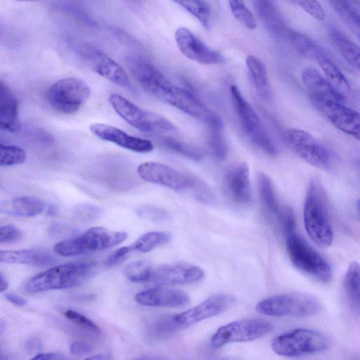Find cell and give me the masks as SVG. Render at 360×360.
Returning a JSON list of instances; mask_svg holds the SVG:
<instances>
[{"label": "cell", "mask_w": 360, "mask_h": 360, "mask_svg": "<svg viewBox=\"0 0 360 360\" xmlns=\"http://www.w3.org/2000/svg\"><path fill=\"white\" fill-rule=\"evenodd\" d=\"M130 70L140 86L158 100L198 119L205 120L211 112L192 92L174 84L151 64L136 62Z\"/></svg>", "instance_id": "1"}, {"label": "cell", "mask_w": 360, "mask_h": 360, "mask_svg": "<svg viewBox=\"0 0 360 360\" xmlns=\"http://www.w3.org/2000/svg\"><path fill=\"white\" fill-rule=\"evenodd\" d=\"M139 176L145 181L158 184L176 191H191L201 201L210 202L214 200L210 188L198 178L185 174L159 162H146L137 169Z\"/></svg>", "instance_id": "2"}, {"label": "cell", "mask_w": 360, "mask_h": 360, "mask_svg": "<svg viewBox=\"0 0 360 360\" xmlns=\"http://www.w3.org/2000/svg\"><path fill=\"white\" fill-rule=\"evenodd\" d=\"M95 266L94 261H82L50 268L30 278L25 285L29 293L70 288L86 281Z\"/></svg>", "instance_id": "3"}, {"label": "cell", "mask_w": 360, "mask_h": 360, "mask_svg": "<svg viewBox=\"0 0 360 360\" xmlns=\"http://www.w3.org/2000/svg\"><path fill=\"white\" fill-rule=\"evenodd\" d=\"M304 221L311 240L321 247L330 245L333 231L330 224L326 196L322 188L314 180L310 181L304 207Z\"/></svg>", "instance_id": "4"}, {"label": "cell", "mask_w": 360, "mask_h": 360, "mask_svg": "<svg viewBox=\"0 0 360 360\" xmlns=\"http://www.w3.org/2000/svg\"><path fill=\"white\" fill-rule=\"evenodd\" d=\"M108 101L120 117L140 131L156 134L177 131L174 124L165 117L143 109L118 94H111Z\"/></svg>", "instance_id": "5"}, {"label": "cell", "mask_w": 360, "mask_h": 360, "mask_svg": "<svg viewBox=\"0 0 360 360\" xmlns=\"http://www.w3.org/2000/svg\"><path fill=\"white\" fill-rule=\"evenodd\" d=\"M329 347L330 341L323 334L307 328L280 335L271 342V348L276 354L290 358L320 353Z\"/></svg>", "instance_id": "6"}, {"label": "cell", "mask_w": 360, "mask_h": 360, "mask_svg": "<svg viewBox=\"0 0 360 360\" xmlns=\"http://www.w3.org/2000/svg\"><path fill=\"white\" fill-rule=\"evenodd\" d=\"M127 237L125 232L93 227L75 238L56 243L53 250L63 257L77 256L115 246Z\"/></svg>", "instance_id": "7"}, {"label": "cell", "mask_w": 360, "mask_h": 360, "mask_svg": "<svg viewBox=\"0 0 360 360\" xmlns=\"http://www.w3.org/2000/svg\"><path fill=\"white\" fill-rule=\"evenodd\" d=\"M286 246L292 264L302 272L321 282H328L332 271L326 260L295 230L286 233Z\"/></svg>", "instance_id": "8"}, {"label": "cell", "mask_w": 360, "mask_h": 360, "mask_svg": "<svg viewBox=\"0 0 360 360\" xmlns=\"http://www.w3.org/2000/svg\"><path fill=\"white\" fill-rule=\"evenodd\" d=\"M320 309L319 302L314 297L300 292L272 296L255 306L257 312L274 317H306L316 314Z\"/></svg>", "instance_id": "9"}, {"label": "cell", "mask_w": 360, "mask_h": 360, "mask_svg": "<svg viewBox=\"0 0 360 360\" xmlns=\"http://www.w3.org/2000/svg\"><path fill=\"white\" fill-rule=\"evenodd\" d=\"M230 93L243 131L257 148L269 156H276L277 149L252 107L243 96L237 86L231 85Z\"/></svg>", "instance_id": "10"}, {"label": "cell", "mask_w": 360, "mask_h": 360, "mask_svg": "<svg viewBox=\"0 0 360 360\" xmlns=\"http://www.w3.org/2000/svg\"><path fill=\"white\" fill-rule=\"evenodd\" d=\"M284 136L290 148L310 165L323 169H330L334 166L335 158L333 153L308 131L289 129Z\"/></svg>", "instance_id": "11"}, {"label": "cell", "mask_w": 360, "mask_h": 360, "mask_svg": "<svg viewBox=\"0 0 360 360\" xmlns=\"http://www.w3.org/2000/svg\"><path fill=\"white\" fill-rule=\"evenodd\" d=\"M91 88L76 77H66L56 82L49 89V104L56 110L71 114L77 112L90 98Z\"/></svg>", "instance_id": "12"}, {"label": "cell", "mask_w": 360, "mask_h": 360, "mask_svg": "<svg viewBox=\"0 0 360 360\" xmlns=\"http://www.w3.org/2000/svg\"><path fill=\"white\" fill-rule=\"evenodd\" d=\"M274 325L265 320L251 319L236 321L218 328L211 338L214 348L233 342H250L269 334Z\"/></svg>", "instance_id": "13"}, {"label": "cell", "mask_w": 360, "mask_h": 360, "mask_svg": "<svg viewBox=\"0 0 360 360\" xmlns=\"http://www.w3.org/2000/svg\"><path fill=\"white\" fill-rule=\"evenodd\" d=\"M79 51L96 73L133 94H137L124 68L104 52L88 44L82 45Z\"/></svg>", "instance_id": "14"}, {"label": "cell", "mask_w": 360, "mask_h": 360, "mask_svg": "<svg viewBox=\"0 0 360 360\" xmlns=\"http://www.w3.org/2000/svg\"><path fill=\"white\" fill-rule=\"evenodd\" d=\"M309 99L311 104L336 128L359 139L360 117L358 111L338 100L320 97H309Z\"/></svg>", "instance_id": "15"}, {"label": "cell", "mask_w": 360, "mask_h": 360, "mask_svg": "<svg viewBox=\"0 0 360 360\" xmlns=\"http://www.w3.org/2000/svg\"><path fill=\"white\" fill-rule=\"evenodd\" d=\"M174 38L182 54L193 61L204 65L219 64L225 61L223 55L207 46L186 27H178Z\"/></svg>", "instance_id": "16"}, {"label": "cell", "mask_w": 360, "mask_h": 360, "mask_svg": "<svg viewBox=\"0 0 360 360\" xmlns=\"http://www.w3.org/2000/svg\"><path fill=\"white\" fill-rule=\"evenodd\" d=\"M234 302L235 298L230 295L217 294L195 307L174 315V319L180 328L188 327L224 312Z\"/></svg>", "instance_id": "17"}, {"label": "cell", "mask_w": 360, "mask_h": 360, "mask_svg": "<svg viewBox=\"0 0 360 360\" xmlns=\"http://www.w3.org/2000/svg\"><path fill=\"white\" fill-rule=\"evenodd\" d=\"M261 201L266 210L282 225L285 233L295 230V217L290 208L281 205L271 179L264 173L258 176Z\"/></svg>", "instance_id": "18"}, {"label": "cell", "mask_w": 360, "mask_h": 360, "mask_svg": "<svg viewBox=\"0 0 360 360\" xmlns=\"http://www.w3.org/2000/svg\"><path fill=\"white\" fill-rule=\"evenodd\" d=\"M89 129L98 138L131 151L148 153L153 149L150 141L132 136L120 128L108 124L94 123L90 125Z\"/></svg>", "instance_id": "19"}, {"label": "cell", "mask_w": 360, "mask_h": 360, "mask_svg": "<svg viewBox=\"0 0 360 360\" xmlns=\"http://www.w3.org/2000/svg\"><path fill=\"white\" fill-rule=\"evenodd\" d=\"M204 277L198 266L188 264H172L160 266L153 270L150 281L160 285H179L195 283Z\"/></svg>", "instance_id": "20"}, {"label": "cell", "mask_w": 360, "mask_h": 360, "mask_svg": "<svg viewBox=\"0 0 360 360\" xmlns=\"http://www.w3.org/2000/svg\"><path fill=\"white\" fill-rule=\"evenodd\" d=\"M135 300L139 304L155 307H177L189 303L188 295L184 291L165 288L148 289L137 293Z\"/></svg>", "instance_id": "21"}, {"label": "cell", "mask_w": 360, "mask_h": 360, "mask_svg": "<svg viewBox=\"0 0 360 360\" xmlns=\"http://www.w3.org/2000/svg\"><path fill=\"white\" fill-rule=\"evenodd\" d=\"M225 185L231 198L236 202L248 204L252 199L249 167L240 163L231 168L225 177Z\"/></svg>", "instance_id": "22"}, {"label": "cell", "mask_w": 360, "mask_h": 360, "mask_svg": "<svg viewBox=\"0 0 360 360\" xmlns=\"http://www.w3.org/2000/svg\"><path fill=\"white\" fill-rule=\"evenodd\" d=\"M315 58L328 85L342 100L345 101L350 90L349 84L345 76L323 50Z\"/></svg>", "instance_id": "23"}, {"label": "cell", "mask_w": 360, "mask_h": 360, "mask_svg": "<svg viewBox=\"0 0 360 360\" xmlns=\"http://www.w3.org/2000/svg\"><path fill=\"white\" fill-rule=\"evenodd\" d=\"M22 129L18 114V101L7 87L0 92V129L18 132Z\"/></svg>", "instance_id": "24"}, {"label": "cell", "mask_w": 360, "mask_h": 360, "mask_svg": "<svg viewBox=\"0 0 360 360\" xmlns=\"http://www.w3.org/2000/svg\"><path fill=\"white\" fill-rule=\"evenodd\" d=\"M53 262L52 256L39 250H0V263L46 266Z\"/></svg>", "instance_id": "25"}, {"label": "cell", "mask_w": 360, "mask_h": 360, "mask_svg": "<svg viewBox=\"0 0 360 360\" xmlns=\"http://www.w3.org/2000/svg\"><path fill=\"white\" fill-rule=\"evenodd\" d=\"M301 79L309 97H320L344 101L335 93L323 76L314 67L307 66L303 68Z\"/></svg>", "instance_id": "26"}, {"label": "cell", "mask_w": 360, "mask_h": 360, "mask_svg": "<svg viewBox=\"0 0 360 360\" xmlns=\"http://www.w3.org/2000/svg\"><path fill=\"white\" fill-rule=\"evenodd\" d=\"M253 4L260 20L270 32L278 34L288 32L284 18L274 1L258 0L253 1Z\"/></svg>", "instance_id": "27"}, {"label": "cell", "mask_w": 360, "mask_h": 360, "mask_svg": "<svg viewBox=\"0 0 360 360\" xmlns=\"http://www.w3.org/2000/svg\"><path fill=\"white\" fill-rule=\"evenodd\" d=\"M245 63L258 94L263 100H269L271 96V89L264 64L252 54L247 56Z\"/></svg>", "instance_id": "28"}, {"label": "cell", "mask_w": 360, "mask_h": 360, "mask_svg": "<svg viewBox=\"0 0 360 360\" xmlns=\"http://www.w3.org/2000/svg\"><path fill=\"white\" fill-rule=\"evenodd\" d=\"M210 129V144L214 157L223 160L228 153V146L223 135V122L221 117L210 112L205 120Z\"/></svg>", "instance_id": "29"}, {"label": "cell", "mask_w": 360, "mask_h": 360, "mask_svg": "<svg viewBox=\"0 0 360 360\" xmlns=\"http://www.w3.org/2000/svg\"><path fill=\"white\" fill-rule=\"evenodd\" d=\"M331 37L345 60L353 68L359 69V47L338 30L331 32Z\"/></svg>", "instance_id": "30"}, {"label": "cell", "mask_w": 360, "mask_h": 360, "mask_svg": "<svg viewBox=\"0 0 360 360\" xmlns=\"http://www.w3.org/2000/svg\"><path fill=\"white\" fill-rule=\"evenodd\" d=\"M331 6L342 19V20L358 36L360 30L359 9V6L354 1L335 0L330 1Z\"/></svg>", "instance_id": "31"}, {"label": "cell", "mask_w": 360, "mask_h": 360, "mask_svg": "<svg viewBox=\"0 0 360 360\" xmlns=\"http://www.w3.org/2000/svg\"><path fill=\"white\" fill-rule=\"evenodd\" d=\"M46 203L35 196L26 195L18 197L13 200L12 212L18 216L31 217L43 212Z\"/></svg>", "instance_id": "32"}, {"label": "cell", "mask_w": 360, "mask_h": 360, "mask_svg": "<svg viewBox=\"0 0 360 360\" xmlns=\"http://www.w3.org/2000/svg\"><path fill=\"white\" fill-rule=\"evenodd\" d=\"M345 289L352 307L359 313L360 307L359 266L356 262H353L347 269L345 277Z\"/></svg>", "instance_id": "33"}, {"label": "cell", "mask_w": 360, "mask_h": 360, "mask_svg": "<svg viewBox=\"0 0 360 360\" xmlns=\"http://www.w3.org/2000/svg\"><path fill=\"white\" fill-rule=\"evenodd\" d=\"M184 9L194 16L206 30L211 27V8L205 1H176Z\"/></svg>", "instance_id": "34"}, {"label": "cell", "mask_w": 360, "mask_h": 360, "mask_svg": "<svg viewBox=\"0 0 360 360\" xmlns=\"http://www.w3.org/2000/svg\"><path fill=\"white\" fill-rule=\"evenodd\" d=\"M169 233L160 231H152L141 235L133 244L130 245L134 251L142 252H149L154 248L169 241Z\"/></svg>", "instance_id": "35"}, {"label": "cell", "mask_w": 360, "mask_h": 360, "mask_svg": "<svg viewBox=\"0 0 360 360\" xmlns=\"http://www.w3.org/2000/svg\"><path fill=\"white\" fill-rule=\"evenodd\" d=\"M153 269L149 262L137 260L129 263L124 267L127 278L133 283H143L150 281Z\"/></svg>", "instance_id": "36"}, {"label": "cell", "mask_w": 360, "mask_h": 360, "mask_svg": "<svg viewBox=\"0 0 360 360\" xmlns=\"http://www.w3.org/2000/svg\"><path fill=\"white\" fill-rule=\"evenodd\" d=\"M288 34L294 48L303 56L315 58L322 50L313 39L304 34L296 32H290Z\"/></svg>", "instance_id": "37"}, {"label": "cell", "mask_w": 360, "mask_h": 360, "mask_svg": "<svg viewBox=\"0 0 360 360\" xmlns=\"http://www.w3.org/2000/svg\"><path fill=\"white\" fill-rule=\"evenodd\" d=\"M233 17L248 30H255L257 21L250 9L242 1H229Z\"/></svg>", "instance_id": "38"}, {"label": "cell", "mask_w": 360, "mask_h": 360, "mask_svg": "<svg viewBox=\"0 0 360 360\" xmlns=\"http://www.w3.org/2000/svg\"><path fill=\"white\" fill-rule=\"evenodd\" d=\"M26 158L25 151L16 146L0 143V166H12L22 163Z\"/></svg>", "instance_id": "39"}, {"label": "cell", "mask_w": 360, "mask_h": 360, "mask_svg": "<svg viewBox=\"0 0 360 360\" xmlns=\"http://www.w3.org/2000/svg\"><path fill=\"white\" fill-rule=\"evenodd\" d=\"M162 141L169 149L192 160H198L202 156L201 150L192 145L170 137H164Z\"/></svg>", "instance_id": "40"}, {"label": "cell", "mask_w": 360, "mask_h": 360, "mask_svg": "<svg viewBox=\"0 0 360 360\" xmlns=\"http://www.w3.org/2000/svg\"><path fill=\"white\" fill-rule=\"evenodd\" d=\"M180 327L174 319V316H163L152 324L150 333L158 338L167 337L177 330Z\"/></svg>", "instance_id": "41"}, {"label": "cell", "mask_w": 360, "mask_h": 360, "mask_svg": "<svg viewBox=\"0 0 360 360\" xmlns=\"http://www.w3.org/2000/svg\"><path fill=\"white\" fill-rule=\"evenodd\" d=\"M137 215L154 223H162L169 220L170 215L164 209L154 205H143L136 211Z\"/></svg>", "instance_id": "42"}, {"label": "cell", "mask_w": 360, "mask_h": 360, "mask_svg": "<svg viewBox=\"0 0 360 360\" xmlns=\"http://www.w3.org/2000/svg\"><path fill=\"white\" fill-rule=\"evenodd\" d=\"M64 316L80 328L95 335H99L101 333V329L91 320L84 315L68 309L64 312Z\"/></svg>", "instance_id": "43"}, {"label": "cell", "mask_w": 360, "mask_h": 360, "mask_svg": "<svg viewBox=\"0 0 360 360\" xmlns=\"http://www.w3.org/2000/svg\"><path fill=\"white\" fill-rule=\"evenodd\" d=\"M290 3L300 6L317 20L321 21L325 18L324 10L316 1H292Z\"/></svg>", "instance_id": "44"}, {"label": "cell", "mask_w": 360, "mask_h": 360, "mask_svg": "<svg viewBox=\"0 0 360 360\" xmlns=\"http://www.w3.org/2000/svg\"><path fill=\"white\" fill-rule=\"evenodd\" d=\"M22 236L20 230L13 224L0 226V243H13Z\"/></svg>", "instance_id": "45"}, {"label": "cell", "mask_w": 360, "mask_h": 360, "mask_svg": "<svg viewBox=\"0 0 360 360\" xmlns=\"http://www.w3.org/2000/svg\"><path fill=\"white\" fill-rule=\"evenodd\" d=\"M101 213L100 208L94 205H82L78 210V214L80 219L88 221L96 219Z\"/></svg>", "instance_id": "46"}, {"label": "cell", "mask_w": 360, "mask_h": 360, "mask_svg": "<svg viewBox=\"0 0 360 360\" xmlns=\"http://www.w3.org/2000/svg\"><path fill=\"white\" fill-rule=\"evenodd\" d=\"M133 250L131 248V245L122 247L115 252H113L107 259L106 264L108 266H112L121 260L124 259L130 252H132Z\"/></svg>", "instance_id": "47"}, {"label": "cell", "mask_w": 360, "mask_h": 360, "mask_svg": "<svg viewBox=\"0 0 360 360\" xmlns=\"http://www.w3.org/2000/svg\"><path fill=\"white\" fill-rule=\"evenodd\" d=\"M70 351L74 354H89L93 351V347L86 342H75L70 345Z\"/></svg>", "instance_id": "48"}, {"label": "cell", "mask_w": 360, "mask_h": 360, "mask_svg": "<svg viewBox=\"0 0 360 360\" xmlns=\"http://www.w3.org/2000/svg\"><path fill=\"white\" fill-rule=\"evenodd\" d=\"M30 360H65V359L60 354L41 353L36 355Z\"/></svg>", "instance_id": "49"}, {"label": "cell", "mask_w": 360, "mask_h": 360, "mask_svg": "<svg viewBox=\"0 0 360 360\" xmlns=\"http://www.w3.org/2000/svg\"><path fill=\"white\" fill-rule=\"evenodd\" d=\"M6 299L17 306H24L27 304V300L21 296L13 293H6L4 295Z\"/></svg>", "instance_id": "50"}, {"label": "cell", "mask_w": 360, "mask_h": 360, "mask_svg": "<svg viewBox=\"0 0 360 360\" xmlns=\"http://www.w3.org/2000/svg\"><path fill=\"white\" fill-rule=\"evenodd\" d=\"M84 360H113V359L108 354H96Z\"/></svg>", "instance_id": "51"}, {"label": "cell", "mask_w": 360, "mask_h": 360, "mask_svg": "<svg viewBox=\"0 0 360 360\" xmlns=\"http://www.w3.org/2000/svg\"><path fill=\"white\" fill-rule=\"evenodd\" d=\"M8 283L6 278L0 272V292H4L8 288Z\"/></svg>", "instance_id": "52"}, {"label": "cell", "mask_w": 360, "mask_h": 360, "mask_svg": "<svg viewBox=\"0 0 360 360\" xmlns=\"http://www.w3.org/2000/svg\"><path fill=\"white\" fill-rule=\"evenodd\" d=\"M136 360H163L160 358L155 357V356H145L141 359H138Z\"/></svg>", "instance_id": "53"}, {"label": "cell", "mask_w": 360, "mask_h": 360, "mask_svg": "<svg viewBox=\"0 0 360 360\" xmlns=\"http://www.w3.org/2000/svg\"><path fill=\"white\" fill-rule=\"evenodd\" d=\"M6 86L4 83L0 81V92Z\"/></svg>", "instance_id": "54"}]
</instances>
